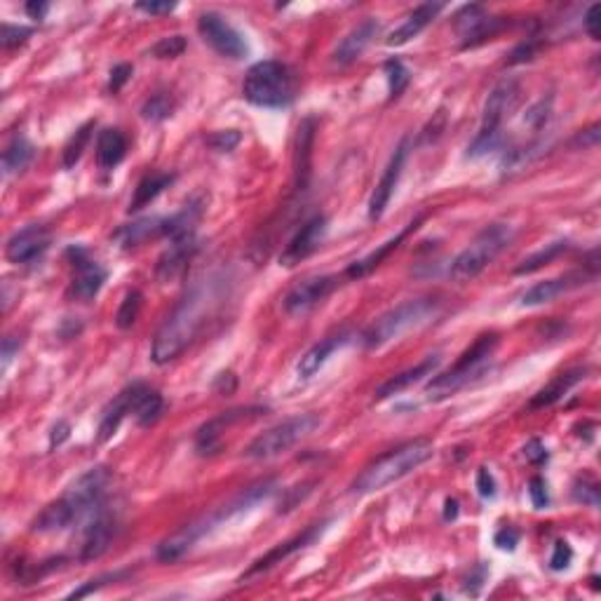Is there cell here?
<instances>
[{"mask_svg":"<svg viewBox=\"0 0 601 601\" xmlns=\"http://www.w3.org/2000/svg\"><path fill=\"white\" fill-rule=\"evenodd\" d=\"M216 299H219V285L214 279L195 282L155 333L151 360L155 364H167V362L176 360L195 341L209 311L216 306Z\"/></svg>","mask_w":601,"mask_h":601,"instance_id":"1","label":"cell"},{"mask_svg":"<svg viewBox=\"0 0 601 601\" xmlns=\"http://www.w3.org/2000/svg\"><path fill=\"white\" fill-rule=\"evenodd\" d=\"M111 484L109 468H92L78 481H73L69 491L55 501L52 505L38 514V520L33 524V531L38 533H55L64 531L69 526L78 524L82 520H90L94 512L104 508L106 491Z\"/></svg>","mask_w":601,"mask_h":601,"instance_id":"2","label":"cell"},{"mask_svg":"<svg viewBox=\"0 0 601 601\" xmlns=\"http://www.w3.org/2000/svg\"><path fill=\"white\" fill-rule=\"evenodd\" d=\"M432 454H435V447H432L430 439H414V442L402 444V447L393 448L390 454L374 460L372 465H366L362 475L355 480V484H353V489L357 493L381 491V489L402 480V477L418 470L426 460L432 459Z\"/></svg>","mask_w":601,"mask_h":601,"instance_id":"3","label":"cell"},{"mask_svg":"<svg viewBox=\"0 0 601 601\" xmlns=\"http://www.w3.org/2000/svg\"><path fill=\"white\" fill-rule=\"evenodd\" d=\"M520 82L514 78H503L498 82L491 94L487 97L484 104V113H481V127L477 132L475 142L468 148L470 158H481V155L496 151L503 143V122L508 121V115L520 104Z\"/></svg>","mask_w":601,"mask_h":601,"instance_id":"4","label":"cell"},{"mask_svg":"<svg viewBox=\"0 0 601 601\" xmlns=\"http://www.w3.org/2000/svg\"><path fill=\"white\" fill-rule=\"evenodd\" d=\"M439 306H442V303H439L438 299H432V296L405 300V303L395 306L393 311L383 312L378 320H374V322L364 329V333H362V343L369 350L381 348V345L399 339V336L409 332V329L421 327L423 322H427L430 317L438 315Z\"/></svg>","mask_w":601,"mask_h":601,"instance_id":"5","label":"cell"},{"mask_svg":"<svg viewBox=\"0 0 601 601\" xmlns=\"http://www.w3.org/2000/svg\"><path fill=\"white\" fill-rule=\"evenodd\" d=\"M242 94L249 104L261 109H282L294 99V76L282 61H258L247 71Z\"/></svg>","mask_w":601,"mask_h":601,"instance_id":"6","label":"cell"},{"mask_svg":"<svg viewBox=\"0 0 601 601\" xmlns=\"http://www.w3.org/2000/svg\"><path fill=\"white\" fill-rule=\"evenodd\" d=\"M496 348H498V333L496 332L481 333L480 339H477L470 348L465 350L463 355L459 357V362H456L448 372L439 374L438 378H432V381L427 383L426 388L427 397L444 399V397H451L454 393H459L460 388H465L477 374L484 372V366L489 364V360H491L493 350Z\"/></svg>","mask_w":601,"mask_h":601,"instance_id":"7","label":"cell"},{"mask_svg":"<svg viewBox=\"0 0 601 601\" xmlns=\"http://www.w3.org/2000/svg\"><path fill=\"white\" fill-rule=\"evenodd\" d=\"M514 230L510 224H491L481 230L480 236L465 247L463 252L451 263V279L454 282H468L475 279L489 263L503 252L505 247L512 242Z\"/></svg>","mask_w":601,"mask_h":601,"instance_id":"8","label":"cell"},{"mask_svg":"<svg viewBox=\"0 0 601 601\" xmlns=\"http://www.w3.org/2000/svg\"><path fill=\"white\" fill-rule=\"evenodd\" d=\"M320 426H322V418L317 414L291 416L287 421L278 423V426L261 432V435L245 448V456L254 460L275 459V456L285 454L291 447H296L300 439L311 438Z\"/></svg>","mask_w":601,"mask_h":601,"instance_id":"9","label":"cell"},{"mask_svg":"<svg viewBox=\"0 0 601 601\" xmlns=\"http://www.w3.org/2000/svg\"><path fill=\"white\" fill-rule=\"evenodd\" d=\"M197 31L203 36L207 45H212L221 57L226 59H242L247 57V43L242 40L240 33L226 22L224 16L216 12H205L197 19Z\"/></svg>","mask_w":601,"mask_h":601,"instance_id":"10","label":"cell"},{"mask_svg":"<svg viewBox=\"0 0 601 601\" xmlns=\"http://www.w3.org/2000/svg\"><path fill=\"white\" fill-rule=\"evenodd\" d=\"M336 285H339V278H333V275H311L287 291V296L282 299V308L287 315H306L317 303H322L336 290Z\"/></svg>","mask_w":601,"mask_h":601,"instance_id":"11","label":"cell"},{"mask_svg":"<svg viewBox=\"0 0 601 601\" xmlns=\"http://www.w3.org/2000/svg\"><path fill=\"white\" fill-rule=\"evenodd\" d=\"M261 414H266V409H261V406H240V409H230L219 416H214L212 421H207L197 430L195 451L200 456L216 454L221 447V435H224L230 426H236V423L245 421V418H257V416Z\"/></svg>","mask_w":601,"mask_h":601,"instance_id":"12","label":"cell"},{"mask_svg":"<svg viewBox=\"0 0 601 601\" xmlns=\"http://www.w3.org/2000/svg\"><path fill=\"white\" fill-rule=\"evenodd\" d=\"M327 228H329L327 216H322V214H317V216L308 219L306 224L300 226L299 233L291 237L290 245L285 247V252L279 254V266L294 269L296 263L306 261L308 257H312V254L320 249V245L324 242Z\"/></svg>","mask_w":601,"mask_h":601,"instance_id":"13","label":"cell"},{"mask_svg":"<svg viewBox=\"0 0 601 601\" xmlns=\"http://www.w3.org/2000/svg\"><path fill=\"white\" fill-rule=\"evenodd\" d=\"M49 247V230L45 226H26V228L16 230L15 236L7 240L5 257L7 261L15 266H28V263L38 261Z\"/></svg>","mask_w":601,"mask_h":601,"instance_id":"14","label":"cell"},{"mask_svg":"<svg viewBox=\"0 0 601 601\" xmlns=\"http://www.w3.org/2000/svg\"><path fill=\"white\" fill-rule=\"evenodd\" d=\"M146 388L148 385H143V383H132V385H127L125 390H121V393L115 395L113 402H111V405L104 409V414H101V421H99V430H97L99 444L109 442L115 432H118L121 423L125 421V416L134 414V406H137L139 397L146 393Z\"/></svg>","mask_w":601,"mask_h":601,"instance_id":"15","label":"cell"},{"mask_svg":"<svg viewBox=\"0 0 601 601\" xmlns=\"http://www.w3.org/2000/svg\"><path fill=\"white\" fill-rule=\"evenodd\" d=\"M118 531V520L106 508L94 512L90 517L88 526H85V536H82L80 545V559L82 562H94L111 547Z\"/></svg>","mask_w":601,"mask_h":601,"instance_id":"16","label":"cell"},{"mask_svg":"<svg viewBox=\"0 0 601 601\" xmlns=\"http://www.w3.org/2000/svg\"><path fill=\"white\" fill-rule=\"evenodd\" d=\"M406 155H409V139H405V142L395 148V153H393V158H390L388 167L383 170L381 181H378L376 188H374L372 200H369V219L372 221L381 219L383 212H385V207H388L390 197H393V193H395V186H397L399 176H402V170H405Z\"/></svg>","mask_w":601,"mask_h":601,"instance_id":"17","label":"cell"},{"mask_svg":"<svg viewBox=\"0 0 601 601\" xmlns=\"http://www.w3.org/2000/svg\"><path fill=\"white\" fill-rule=\"evenodd\" d=\"M73 258V282H71V294L78 300H92L99 294V290L106 282V270L104 266L94 258H90L82 249H71Z\"/></svg>","mask_w":601,"mask_h":601,"instance_id":"18","label":"cell"},{"mask_svg":"<svg viewBox=\"0 0 601 601\" xmlns=\"http://www.w3.org/2000/svg\"><path fill=\"white\" fill-rule=\"evenodd\" d=\"M197 249L195 236H184V237H174L172 245L160 254L158 263H155V278L158 282H174L179 279L181 275L186 273L188 263H191L193 254Z\"/></svg>","mask_w":601,"mask_h":601,"instance_id":"19","label":"cell"},{"mask_svg":"<svg viewBox=\"0 0 601 601\" xmlns=\"http://www.w3.org/2000/svg\"><path fill=\"white\" fill-rule=\"evenodd\" d=\"M501 26H503V22L484 15L480 5H468L456 15V28L463 38V47H475L481 40L491 38L501 31Z\"/></svg>","mask_w":601,"mask_h":601,"instance_id":"20","label":"cell"},{"mask_svg":"<svg viewBox=\"0 0 601 601\" xmlns=\"http://www.w3.org/2000/svg\"><path fill=\"white\" fill-rule=\"evenodd\" d=\"M324 526H327V524H312L311 529L303 531L300 536H296V538H291V541L279 543V545H275L273 550H270V553L263 554L261 559H257V562H254L252 566L247 569V574L242 575V580H249V578H254V575L263 574V571L273 569V566L282 564V562H285V559H290L294 553H299V550L308 547V545H311V543H315V538L322 536Z\"/></svg>","mask_w":601,"mask_h":601,"instance_id":"21","label":"cell"},{"mask_svg":"<svg viewBox=\"0 0 601 601\" xmlns=\"http://www.w3.org/2000/svg\"><path fill=\"white\" fill-rule=\"evenodd\" d=\"M214 522L212 517H205V520H197L193 524H186L184 529H179L174 536H170L167 541H163L158 545V559L160 562H176L181 559L186 553H191L193 545H195L200 538L212 531Z\"/></svg>","mask_w":601,"mask_h":601,"instance_id":"22","label":"cell"},{"mask_svg":"<svg viewBox=\"0 0 601 601\" xmlns=\"http://www.w3.org/2000/svg\"><path fill=\"white\" fill-rule=\"evenodd\" d=\"M378 31H381V24H378L374 16H366L364 22L357 24V26L341 40L336 52H333V61L341 66H348L355 59H360V57L364 55V49L369 47L372 40L378 36Z\"/></svg>","mask_w":601,"mask_h":601,"instance_id":"23","label":"cell"},{"mask_svg":"<svg viewBox=\"0 0 601 601\" xmlns=\"http://www.w3.org/2000/svg\"><path fill=\"white\" fill-rule=\"evenodd\" d=\"M587 279L585 273H569L562 275V278L545 279V282H538L531 290H526L522 294V306H543V303H550L557 296L566 294L569 290H575Z\"/></svg>","mask_w":601,"mask_h":601,"instance_id":"24","label":"cell"},{"mask_svg":"<svg viewBox=\"0 0 601 601\" xmlns=\"http://www.w3.org/2000/svg\"><path fill=\"white\" fill-rule=\"evenodd\" d=\"M438 366H439L438 355L426 357V360L418 362V364L411 366V369H406V372L397 374V376H393V378H388L385 383H381V385L376 388V399H388V397H393V395L405 393V390H409L411 385L421 383L423 378L432 376V374L438 372Z\"/></svg>","mask_w":601,"mask_h":601,"instance_id":"25","label":"cell"},{"mask_svg":"<svg viewBox=\"0 0 601 601\" xmlns=\"http://www.w3.org/2000/svg\"><path fill=\"white\" fill-rule=\"evenodd\" d=\"M442 10H444L442 3H423V5L416 7V10L406 16L405 22L399 24V26L390 33L385 43H388L390 47H399V45L409 43V40H414L416 36H418V33H421Z\"/></svg>","mask_w":601,"mask_h":601,"instance_id":"26","label":"cell"},{"mask_svg":"<svg viewBox=\"0 0 601 601\" xmlns=\"http://www.w3.org/2000/svg\"><path fill=\"white\" fill-rule=\"evenodd\" d=\"M585 376H587L585 366H575V369H569V372L559 374V376H554L553 381L547 383L545 388L538 390L536 397L531 399L529 406L531 409H543V406L554 405V402H559L564 395L571 393V390H574Z\"/></svg>","mask_w":601,"mask_h":601,"instance_id":"27","label":"cell"},{"mask_svg":"<svg viewBox=\"0 0 601 601\" xmlns=\"http://www.w3.org/2000/svg\"><path fill=\"white\" fill-rule=\"evenodd\" d=\"M418 221H421V219H416L414 224L406 226V228L402 230V233H397V236H395V237H390L388 242H383V245L378 247V249H374L372 254H366L364 258H360V261H355V263H350L348 270H345V275H348V278H353V279H360V278H366V275H369V273H374V270H376L378 266H381V263L385 261V258H388V254L393 252V249H397L399 242L405 240V237L409 236L411 230H414L416 226H418Z\"/></svg>","mask_w":601,"mask_h":601,"instance_id":"28","label":"cell"},{"mask_svg":"<svg viewBox=\"0 0 601 601\" xmlns=\"http://www.w3.org/2000/svg\"><path fill=\"white\" fill-rule=\"evenodd\" d=\"M345 341H348V336L341 333V336H329V339L315 343L311 350H308L306 355L299 360V364H296V374H299L300 378L315 376V374L324 366V362H327L341 345H345Z\"/></svg>","mask_w":601,"mask_h":601,"instance_id":"29","label":"cell"},{"mask_svg":"<svg viewBox=\"0 0 601 601\" xmlns=\"http://www.w3.org/2000/svg\"><path fill=\"white\" fill-rule=\"evenodd\" d=\"M127 153V139L121 130H101L97 139V163L101 170H113Z\"/></svg>","mask_w":601,"mask_h":601,"instance_id":"30","label":"cell"},{"mask_svg":"<svg viewBox=\"0 0 601 601\" xmlns=\"http://www.w3.org/2000/svg\"><path fill=\"white\" fill-rule=\"evenodd\" d=\"M160 236H164V219L153 216V219H142V221H134V224L130 226H122L113 237L121 247L132 249V247H139L143 245V242L153 240V237Z\"/></svg>","mask_w":601,"mask_h":601,"instance_id":"31","label":"cell"},{"mask_svg":"<svg viewBox=\"0 0 601 601\" xmlns=\"http://www.w3.org/2000/svg\"><path fill=\"white\" fill-rule=\"evenodd\" d=\"M174 174H164V172H153V174H146L134 188V195H132L130 212H139L146 205H151L164 188L172 186Z\"/></svg>","mask_w":601,"mask_h":601,"instance_id":"32","label":"cell"},{"mask_svg":"<svg viewBox=\"0 0 601 601\" xmlns=\"http://www.w3.org/2000/svg\"><path fill=\"white\" fill-rule=\"evenodd\" d=\"M33 155H36L33 143L28 142L26 137H22V134H16V137L7 143L5 151H3V172H5V176L26 170L28 164H31Z\"/></svg>","mask_w":601,"mask_h":601,"instance_id":"33","label":"cell"},{"mask_svg":"<svg viewBox=\"0 0 601 601\" xmlns=\"http://www.w3.org/2000/svg\"><path fill=\"white\" fill-rule=\"evenodd\" d=\"M315 137V122L306 121L299 127V148H296V186L303 191L311 176V148Z\"/></svg>","mask_w":601,"mask_h":601,"instance_id":"34","label":"cell"},{"mask_svg":"<svg viewBox=\"0 0 601 601\" xmlns=\"http://www.w3.org/2000/svg\"><path fill=\"white\" fill-rule=\"evenodd\" d=\"M163 409H164L163 395L155 393V390H151V388H146V393L139 397L137 406H134V418H137L139 426L148 427V426H153V423L160 421Z\"/></svg>","mask_w":601,"mask_h":601,"instance_id":"35","label":"cell"},{"mask_svg":"<svg viewBox=\"0 0 601 601\" xmlns=\"http://www.w3.org/2000/svg\"><path fill=\"white\" fill-rule=\"evenodd\" d=\"M142 306H143V294L139 290H132L127 291L125 299H122L121 308H118V312H115V327L122 329V332H127V329L134 327V322L139 320V312H142Z\"/></svg>","mask_w":601,"mask_h":601,"instance_id":"36","label":"cell"},{"mask_svg":"<svg viewBox=\"0 0 601 601\" xmlns=\"http://www.w3.org/2000/svg\"><path fill=\"white\" fill-rule=\"evenodd\" d=\"M569 249V242H553V245H545V249H541V252L531 254L529 258H524V261L517 266V270L514 273L517 275H524V273H533V270L543 269V266H547L550 261H554V258L559 257V254H564Z\"/></svg>","mask_w":601,"mask_h":601,"instance_id":"37","label":"cell"},{"mask_svg":"<svg viewBox=\"0 0 601 601\" xmlns=\"http://www.w3.org/2000/svg\"><path fill=\"white\" fill-rule=\"evenodd\" d=\"M92 130H94V122H85V125L78 127L76 134L69 139V143L64 146V167H66V170L76 167L78 160L82 158V151L88 148L90 139H92Z\"/></svg>","mask_w":601,"mask_h":601,"instance_id":"38","label":"cell"},{"mask_svg":"<svg viewBox=\"0 0 601 601\" xmlns=\"http://www.w3.org/2000/svg\"><path fill=\"white\" fill-rule=\"evenodd\" d=\"M172 111H174V104H172L170 94L158 92L146 99V104L142 106V118L148 122H163L170 118Z\"/></svg>","mask_w":601,"mask_h":601,"instance_id":"39","label":"cell"},{"mask_svg":"<svg viewBox=\"0 0 601 601\" xmlns=\"http://www.w3.org/2000/svg\"><path fill=\"white\" fill-rule=\"evenodd\" d=\"M385 76H388V85H390V97L397 99L399 94L405 92L409 88V71H406V66L402 64L399 59H390L385 64Z\"/></svg>","mask_w":601,"mask_h":601,"instance_id":"40","label":"cell"},{"mask_svg":"<svg viewBox=\"0 0 601 601\" xmlns=\"http://www.w3.org/2000/svg\"><path fill=\"white\" fill-rule=\"evenodd\" d=\"M550 113H553V97L541 99L538 104H533L526 111L524 125L529 127L531 132H541L543 127L547 125V121H550Z\"/></svg>","mask_w":601,"mask_h":601,"instance_id":"41","label":"cell"},{"mask_svg":"<svg viewBox=\"0 0 601 601\" xmlns=\"http://www.w3.org/2000/svg\"><path fill=\"white\" fill-rule=\"evenodd\" d=\"M186 49V38L184 36H172V38H163L151 47V55L155 59H174V57L184 55Z\"/></svg>","mask_w":601,"mask_h":601,"instance_id":"42","label":"cell"},{"mask_svg":"<svg viewBox=\"0 0 601 601\" xmlns=\"http://www.w3.org/2000/svg\"><path fill=\"white\" fill-rule=\"evenodd\" d=\"M31 28L26 26H12V24H3L0 26V45H3V49H15L19 47V45L26 43L28 38H31Z\"/></svg>","mask_w":601,"mask_h":601,"instance_id":"43","label":"cell"},{"mask_svg":"<svg viewBox=\"0 0 601 601\" xmlns=\"http://www.w3.org/2000/svg\"><path fill=\"white\" fill-rule=\"evenodd\" d=\"M240 142H242V134L237 130H221V132H214L212 137H207L209 148L219 151V153H230V151H236Z\"/></svg>","mask_w":601,"mask_h":601,"instance_id":"44","label":"cell"},{"mask_svg":"<svg viewBox=\"0 0 601 601\" xmlns=\"http://www.w3.org/2000/svg\"><path fill=\"white\" fill-rule=\"evenodd\" d=\"M529 496L536 510H545L550 505V493H547V484L543 477H533L529 481Z\"/></svg>","mask_w":601,"mask_h":601,"instance_id":"45","label":"cell"},{"mask_svg":"<svg viewBox=\"0 0 601 601\" xmlns=\"http://www.w3.org/2000/svg\"><path fill=\"white\" fill-rule=\"evenodd\" d=\"M125 575H127L125 571H118V574H106L97 580H90L88 585L78 587V590H73L69 596H71V599H80V596H88V595H92V592H97L99 587L109 585V580H121V578H125Z\"/></svg>","mask_w":601,"mask_h":601,"instance_id":"46","label":"cell"},{"mask_svg":"<svg viewBox=\"0 0 601 601\" xmlns=\"http://www.w3.org/2000/svg\"><path fill=\"white\" fill-rule=\"evenodd\" d=\"M571 559H574V550H571V545H569V543L559 541L557 545H554L553 557H550V569H553V571L569 569Z\"/></svg>","mask_w":601,"mask_h":601,"instance_id":"47","label":"cell"},{"mask_svg":"<svg viewBox=\"0 0 601 601\" xmlns=\"http://www.w3.org/2000/svg\"><path fill=\"white\" fill-rule=\"evenodd\" d=\"M574 496L578 503H587L592 505V508H596L599 505V489H596V484H587V481H578L574 489Z\"/></svg>","mask_w":601,"mask_h":601,"instance_id":"48","label":"cell"},{"mask_svg":"<svg viewBox=\"0 0 601 601\" xmlns=\"http://www.w3.org/2000/svg\"><path fill=\"white\" fill-rule=\"evenodd\" d=\"M132 66L130 64H118V66H113V71H111V82H109V90L111 92H121L122 90V85H125L127 80H130L132 78Z\"/></svg>","mask_w":601,"mask_h":601,"instance_id":"49","label":"cell"},{"mask_svg":"<svg viewBox=\"0 0 601 601\" xmlns=\"http://www.w3.org/2000/svg\"><path fill=\"white\" fill-rule=\"evenodd\" d=\"M477 491H480L481 498L496 496V480H493V475L487 468H480V470H477Z\"/></svg>","mask_w":601,"mask_h":601,"instance_id":"50","label":"cell"},{"mask_svg":"<svg viewBox=\"0 0 601 601\" xmlns=\"http://www.w3.org/2000/svg\"><path fill=\"white\" fill-rule=\"evenodd\" d=\"M538 52V45L533 43V40H526V43H522L520 47L512 49V55H510L508 64H522V61H529L533 59Z\"/></svg>","mask_w":601,"mask_h":601,"instance_id":"51","label":"cell"},{"mask_svg":"<svg viewBox=\"0 0 601 601\" xmlns=\"http://www.w3.org/2000/svg\"><path fill=\"white\" fill-rule=\"evenodd\" d=\"M69 438H71V426L66 421H59L55 427H52V432H49V451L59 448Z\"/></svg>","mask_w":601,"mask_h":601,"instance_id":"52","label":"cell"},{"mask_svg":"<svg viewBox=\"0 0 601 601\" xmlns=\"http://www.w3.org/2000/svg\"><path fill=\"white\" fill-rule=\"evenodd\" d=\"M599 24H601V5H592L585 15V31L592 40H599L601 36Z\"/></svg>","mask_w":601,"mask_h":601,"instance_id":"53","label":"cell"},{"mask_svg":"<svg viewBox=\"0 0 601 601\" xmlns=\"http://www.w3.org/2000/svg\"><path fill=\"white\" fill-rule=\"evenodd\" d=\"M134 7L142 12H146V15L160 16V15H170V12H174L176 3H137Z\"/></svg>","mask_w":601,"mask_h":601,"instance_id":"54","label":"cell"},{"mask_svg":"<svg viewBox=\"0 0 601 601\" xmlns=\"http://www.w3.org/2000/svg\"><path fill=\"white\" fill-rule=\"evenodd\" d=\"M517 543H520V533L514 529H503L496 533V545L501 547V550H514Z\"/></svg>","mask_w":601,"mask_h":601,"instance_id":"55","label":"cell"},{"mask_svg":"<svg viewBox=\"0 0 601 601\" xmlns=\"http://www.w3.org/2000/svg\"><path fill=\"white\" fill-rule=\"evenodd\" d=\"M524 454L531 463H543V460L547 459V451H545V447H543L541 439H531V442L526 444Z\"/></svg>","mask_w":601,"mask_h":601,"instance_id":"56","label":"cell"},{"mask_svg":"<svg viewBox=\"0 0 601 601\" xmlns=\"http://www.w3.org/2000/svg\"><path fill=\"white\" fill-rule=\"evenodd\" d=\"M19 348H22V339H16V336H7V339L3 341V364L7 366V362L12 360L15 353H19Z\"/></svg>","mask_w":601,"mask_h":601,"instance_id":"57","label":"cell"},{"mask_svg":"<svg viewBox=\"0 0 601 601\" xmlns=\"http://www.w3.org/2000/svg\"><path fill=\"white\" fill-rule=\"evenodd\" d=\"M24 10H26V15L31 16V19H43V16L47 15L49 5H47V3H36V0H33V3H26V7H24Z\"/></svg>","mask_w":601,"mask_h":601,"instance_id":"58","label":"cell"},{"mask_svg":"<svg viewBox=\"0 0 601 601\" xmlns=\"http://www.w3.org/2000/svg\"><path fill=\"white\" fill-rule=\"evenodd\" d=\"M444 520H456V514H459V501H454V498H448L447 503H444Z\"/></svg>","mask_w":601,"mask_h":601,"instance_id":"59","label":"cell"}]
</instances>
